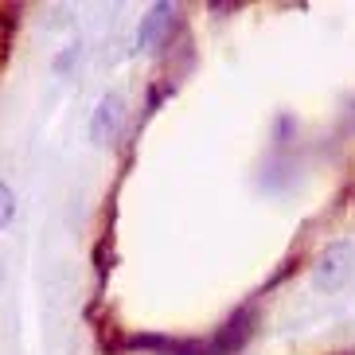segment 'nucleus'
Here are the masks:
<instances>
[{
	"mask_svg": "<svg viewBox=\"0 0 355 355\" xmlns=\"http://www.w3.org/2000/svg\"><path fill=\"white\" fill-rule=\"evenodd\" d=\"M172 24H176V4H157V8L141 20V28H137V43H141L145 51H153V47H160V43H168Z\"/></svg>",
	"mask_w": 355,
	"mask_h": 355,
	"instance_id": "obj_3",
	"label": "nucleus"
},
{
	"mask_svg": "<svg viewBox=\"0 0 355 355\" xmlns=\"http://www.w3.org/2000/svg\"><path fill=\"white\" fill-rule=\"evenodd\" d=\"M254 320H258V313H254L250 304H246V309H239V313L230 316V320L223 324L219 332L207 340V355H239L242 347L250 344Z\"/></svg>",
	"mask_w": 355,
	"mask_h": 355,
	"instance_id": "obj_1",
	"label": "nucleus"
},
{
	"mask_svg": "<svg viewBox=\"0 0 355 355\" xmlns=\"http://www.w3.org/2000/svg\"><path fill=\"white\" fill-rule=\"evenodd\" d=\"M121 117H125V105H121V98H102L94 110V117H90V137L94 141H114L117 129H121Z\"/></svg>",
	"mask_w": 355,
	"mask_h": 355,
	"instance_id": "obj_4",
	"label": "nucleus"
},
{
	"mask_svg": "<svg viewBox=\"0 0 355 355\" xmlns=\"http://www.w3.org/2000/svg\"><path fill=\"white\" fill-rule=\"evenodd\" d=\"M12 215H16V203H12V191H8V184L0 180V230L12 223Z\"/></svg>",
	"mask_w": 355,
	"mask_h": 355,
	"instance_id": "obj_5",
	"label": "nucleus"
},
{
	"mask_svg": "<svg viewBox=\"0 0 355 355\" xmlns=\"http://www.w3.org/2000/svg\"><path fill=\"white\" fill-rule=\"evenodd\" d=\"M352 266H355L352 242H332V246H324L320 261H316V285H320V289H340V285L347 282Z\"/></svg>",
	"mask_w": 355,
	"mask_h": 355,
	"instance_id": "obj_2",
	"label": "nucleus"
},
{
	"mask_svg": "<svg viewBox=\"0 0 355 355\" xmlns=\"http://www.w3.org/2000/svg\"><path fill=\"white\" fill-rule=\"evenodd\" d=\"M0 277H4V273H0Z\"/></svg>",
	"mask_w": 355,
	"mask_h": 355,
	"instance_id": "obj_6",
	"label": "nucleus"
}]
</instances>
